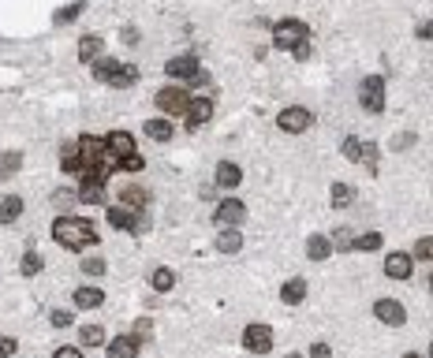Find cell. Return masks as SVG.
I'll return each instance as SVG.
<instances>
[{"instance_id": "6da1fadb", "label": "cell", "mask_w": 433, "mask_h": 358, "mask_svg": "<svg viewBox=\"0 0 433 358\" xmlns=\"http://www.w3.org/2000/svg\"><path fill=\"white\" fill-rule=\"evenodd\" d=\"M52 239H57L64 251H71V254H79V251H86V246L101 243L97 224L86 221V216H57V221H52Z\"/></svg>"}, {"instance_id": "7a4b0ae2", "label": "cell", "mask_w": 433, "mask_h": 358, "mask_svg": "<svg viewBox=\"0 0 433 358\" xmlns=\"http://www.w3.org/2000/svg\"><path fill=\"white\" fill-rule=\"evenodd\" d=\"M90 71H94L97 82L112 86V90H127V86L138 82V68H135V64H127V60H94Z\"/></svg>"}, {"instance_id": "3957f363", "label": "cell", "mask_w": 433, "mask_h": 358, "mask_svg": "<svg viewBox=\"0 0 433 358\" xmlns=\"http://www.w3.org/2000/svg\"><path fill=\"white\" fill-rule=\"evenodd\" d=\"M302 41H310V27L302 19H280L273 27V49H295Z\"/></svg>"}, {"instance_id": "277c9868", "label": "cell", "mask_w": 433, "mask_h": 358, "mask_svg": "<svg viewBox=\"0 0 433 358\" xmlns=\"http://www.w3.org/2000/svg\"><path fill=\"white\" fill-rule=\"evenodd\" d=\"M108 224L120 228L127 235H142L149 228V216L146 209H124V205H108Z\"/></svg>"}, {"instance_id": "5b68a950", "label": "cell", "mask_w": 433, "mask_h": 358, "mask_svg": "<svg viewBox=\"0 0 433 358\" xmlns=\"http://www.w3.org/2000/svg\"><path fill=\"white\" fill-rule=\"evenodd\" d=\"M359 105L370 116L385 112V79H381V75H366V79L359 82Z\"/></svg>"}, {"instance_id": "8992f818", "label": "cell", "mask_w": 433, "mask_h": 358, "mask_svg": "<svg viewBox=\"0 0 433 358\" xmlns=\"http://www.w3.org/2000/svg\"><path fill=\"white\" fill-rule=\"evenodd\" d=\"M191 105V94L187 86H165V90H157V108L165 116H183Z\"/></svg>"}, {"instance_id": "52a82bcc", "label": "cell", "mask_w": 433, "mask_h": 358, "mask_svg": "<svg viewBox=\"0 0 433 358\" xmlns=\"http://www.w3.org/2000/svg\"><path fill=\"white\" fill-rule=\"evenodd\" d=\"M310 124H314V112H310V108H302V105H288L284 112L277 116V127H280V131H288V135H302Z\"/></svg>"}, {"instance_id": "ba28073f", "label": "cell", "mask_w": 433, "mask_h": 358, "mask_svg": "<svg viewBox=\"0 0 433 358\" xmlns=\"http://www.w3.org/2000/svg\"><path fill=\"white\" fill-rule=\"evenodd\" d=\"M243 347L251 355H269V351H273V329L262 325V321L247 325V329H243Z\"/></svg>"}, {"instance_id": "9c48e42d", "label": "cell", "mask_w": 433, "mask_h": 358, "mask_svg": "<svg viewBox=\"0 0 433 358\" xmlns=\"http://www.w3.org/2000/svg\"><path fill=\"white\" fill-rule=\"evenodd\" d=\"M247 221V205L240 198H224V202H216V209H213V224H221V228H240Z\"/></svg>"}, {"instance_id": "30bf717a", "label": "cell", "mask_w": 433, "mask_h": 358, "mask_svg": "<svg viewBox=\"0 0 433 358\" xmlns=\"http://www.w3.org/2000/svg\"><path fill=\"white\" fill-rule=\"evenodd\" d=\"M165 71L172 75V79H183V82L191 86V82L202 75V64H198V57H191V52H187V57H172V60L165 64Z\"/></svg>"}, {"instance_id": "8fae6325", "label": "cell", "mask_w": 433, "mask_h": 358, "mask_svg": "<svg viewBox=\"0 0 433 358\" xmlns=\"http://www.w3.org/2000/svg\"><path fill=\"white\" fill-rule=\"evenodd\" d=\"M374 318L381 321V325H388V329H399V325L407 321V310L399 306L396 299H377L374 302Z\"/></svg>"}, {"instance_id": "7c38bea8", "label": "cell", "mask_w": 433, "mask_h": 358, "mask_svg": "<svg viewBox=\"0 0 433 358\" xmlns=\"http://www.w3.org/2000/svg\"><path fill=\"white\" fill-rule=\"evenodd\" d=\"M187 127L194 131V127H205L213 119V97H191V105H187Z\"/></svg>"}, {"instance_id": "4fadbf2b", "label": "cell", "mask_w": 433, "mask_h": 358, "mask_svg": "<svg viewBox=\"0 0 433 358\" xmlns=\"http://www.w3.org/2000/svg\"><path fill=\"white\" fill-rule=\"evenodd\" d=\"M415 258L404 254V251H392L385 258V276H392V280H411V273H415Z\"/></svg>"}, {"instance_id": "5bb4252c", "label": "cell", "mask_w": 433, "mask_h": 358, "mask_svg": "<svg viewBox=\"0 0 433 358\" xmlns=\"http://www.w3.org/2000/svg\"><path fill=\"white\" fill-rule=\"evenodd\" d=\"M105 149H108L116 161H120V157H131V154H135V135H131V131H108V135H105Z\"/></svg>"}, {"instance_id": "9a60e30c", "label": "cell", "mask_w": 433, "mask_h": 358, "mask_svg": "<svg viewBox=\"0 0 433 358\" xmlns=\"http://www.w3.org/2000/svg\"><path fill=\"white\" fill-rule=\"evenodd\" d=\"M138 347H142V340L135 332H124L116 340H108V358H138Z\"/></svg>"}, {"instance_id": "2e32d148", "label": "cell", "mask_w": 433, "mask_h": 358, "mask_svg": "<svg viewBox=\"0 0 433 358\" xmlns=\"http://www.w3.org/2000/svg\"><path fill=\"white\" fill-rule=\"evenodd\" d=\"M213 179H216V187L235 191V187L243 183V168L235 165V161H221V165H216V172H213Z\"/></svg>"}, {"instance_id": "e0dca14e", "label": "cell", "mask_w": 433, "mask_h": 358, "mask_svg": "<svg viewBox=\"0 0 433 358\" xmlns=\"http://www.w3.org/2000/svg\"><path fill=\"white\" fill-rule=\"evenodd\" d=\"M120 205H124V209H146V205H149V191L142 187V183H127V187L120 191Z\"/></svg>"}, {"instance_id": "ac0fdd59", "label": "cell", "mask_w": 433, "mask_h": 358, "mask_svg": "<svg viewBox=\"0 0 433 358\" xmlns=\"http://www.w3.org/2000/svg\"><path fill=\"white\" fill-rule=\"evenodd\" d=\"M280 299H284V306H299V302H307V280L291 276L288 284L280 288Z\"/></svg>"}, {"instance_id": "d6986e66", "label": "cell", "mask_w": 433, "mask_h": 358, "mask_svg": "<svg viewBox=\"0 0 433 358\" xmlns=\"http://www.w3.org/2000/svg\"><path fill=\"white\" fill-rule=\"evenodd\" d=\"M216 251H221V254H240V251H243L240 228H224V232L216 235Z\"/></svg>"}, {"instance_id": "ffe728a7", "label": "cell", "mask_w": 433, "mask_h": 358, "mask_svg": "<svg viewBox=\"0 0 433 358\" xmlns=\"http://www.w3.org/2000/svg\"><path fill=\"white\" fill-rule=\"evenodd\" d=\"M60 172H68V176L79 172V138H71V142L60 146Z\"/></svg>"}, {"instance_id": "44dd1931", "label": "cell", "mask_w": 433, "mask_h": 358, "mask_svg": "<svg viewBox=\"0 0 433 358\" xmlns=\"http://www.w3.org/2000/svg\"><path fill=\"white\" fill-rule=\"evenodd\" d=\"M332 254V239L329 235H310L307 239V258L310 262H325Z\"/></svg>"}, {"instance_id": "7402d4cb", "label": "cell", "mask_w": 433, "mask_h": 358, "mask_svg": "<svg viewBox=\"0 0 433 358\" xmlns=\"http://www.w3.org/2000/svg\"><path fill=\"white\" fill-rule=\"evenodd\" d=\"M19 216H23V198H19V194L0 198V224H15Z\"/></svg>"}, {"instance_id": "603a6c76", "label": "cell", "mask_w": 433, "mask_h": 358, "mask_svg": "<svg viewBox=\"0 0 433 358\" xmlns=\"http://www.w3.org/2000/svg\"><path fill=\"white\" fill-rule=\"evenodd\" d=\"M101 34H82V41H79V60L82 64H94L97 57H101Z\"/></svg>"}, {"instance_id": "cb8c5ba5", "label": "cell", "mask_w": 433, "mask_h": 358, "mask_svg": "<svg viewBox=\"0 0 433 358\" xmlns=\"http://www.w3.org/2000/svg\"><path fill=\"white\" fill-rule=\"evenodd\" d=\"M79 202H86V205H105V183H97V179H82V187H79Z\"/></svg>"}, {"instance_id": "d4e9b609", "label": "cell", "mask_w": 433, "mask_h": 358, "mask_svg": "<svg viewBox=\"0 0 433 358\" xmlns=\"http://www.w3.org/2000/svg\"><path fill=\"white\" fill-rule=\"evenodd\" d=\"M101 302H105L101 288H79V291H75V306H79V310H97Z\"/></svg>"}, {"instance_id": "484cf974", "label": "cell", "mask_w": 433, "mask_h": 358, "mask_svg": "<svg viewBox=\"0 0 433 358\" xmlns=\"http://www.w3.org/2000/svg\"><path fill=\"white\" fill-rule=\"evenodd\" d=\"M149 288H154L157 295H165V291L176 288V273H172V269H165V265H157L154 273H149Z\"/></svg>"}, {"instance_id": "4316f807", "label": "cell", "mask_w": 433, "mask_h": 358, "mask_svg": "<svg viewBox=\"0 0 433 358\" xmlns=\"http://www.w3.org/2000/svg\"><path fill=\"white\" fill-rule=\"evenodd\" d=\"M329 202H332V209H344V205H351V202H355V187H351V183H332Z\"/></svg>"}, {"instance_id": "83f0119b", "label": "cell", "mask_w": 433, "mask_h": 358, "mask_svg": "<svg viewBox=\"0 0 433 358\" xmlns=\"http://www.w3.org/2000/svg\"><path fill=\"white\" fill-rule=\"evenodd\" d=\"M381 243H385V235H381V232H362V235H355L351 251H362V254H370V251H381Z\"/></svg>"}, {"instance_id": "f1b7e54d", "label": "cell", "mask_w": 433, "mask_h": 358, "mask_svg": "<svg viewBox=\"0 0 433 358\" xmlns=\"http://www.w3.org/2000/svg\"><path fill=\"white\" fill-rule=\"evenodd\" d=\"M79 343L82 347H105L108 343L105 329H101V325H82V329H79Z\"/></svg>"}, {"instance_id": "f546056e", "label": "cell", "mask_w": 433, "mask_h": 358, "mask_svg": "<svg viewBox=\"0 0 433 358\" xmlns=\"http://www.w3.org/2000/svg\"><path fill=\"white\" fill-rule=\"evenodd\" d=\"M86 12V4L82 0H75V4H68V8H60V12H52V27H64V23H75Z\"/></svg>"}, {"instance_id": "4dcf8cb0", "label": "cell", "mask_w": 433, "mask_h": 358, "mask_svg": "<svg viewBox=\"0 0 433 358\" xmlns=\"http://www.w3.org/2000/svg\"><path fill=\"white\" fill-rule=\"evenodd\" d=\"M41 269H45V258H41L38 251H27L23 262H19V273H23V276H38Z\"/></svg>"}, {"instance_id": "1f68e13d", "label": "cell", "mask_w": 433, "mask_h": 358, "mask_svg": "<svg viewBox=\"0 0 433 358\" xmlns=\"http://www.w3.org/2000/svg\"><path fill=\"white\" fill-rule=\"evenodd\" d=\"M19 168H23V154H19V149H12V154L0 157V179H12Z\"/></svg>"}, {"instance_id": "d6a6232c", "label": "cell", "mask_w": 433, "mask_h": 358, "mask_svg": "<svg viewBox=\"0 0 433 358\" xmlns=\"http://www.w3.org/2000/svg\"><path fill=\"white\" fill-rule=\"evenodd\" d=\"M146 135L154 138V142H168V138H172V124H168V119H146Z\"/></svg>"}, {"instance_id": "836d02e7", "label": "cell", "mask_w": 433, "mask_h": 358, "mask_svg": "<svg viewBox=\"0 0 433 358\" xmlns=\"http://www.w3.org/2000/svg\"><path fill=\"white\" fill-rule=\"evenodd\" d=\"M79 269H82L86 276H105V273H108V262H105L101 254H97V258H82Z\"/></svg>"}, {"instance_id": "e575fe53", "label": "cell", "mask_w": 433, "mask_h": 358, "mask_svg": "<svg viewBox=\"0 0 433 358\" xmlns=\"http://www.w3.org/2000/svg\"><path fill=\"white\" fill-rule=\"evenodd\" d=\"M362 154H366V146H362L355 135H348V138H344V157H348V161H355V165H359V161H362Z\"/></svg>"}, {"instance_id": "d590c367", "label": "cell", "mask_w": 433, "mask_h": 358, "mask_svg": "<svg viewBox=\"0 0 433 358\" xmlns=\"http://www.w3.org/2000/svg\"><path fill=\"white\" fill-rule=\"evenodd\" d=\"M415 258L418 262H433V235H422L415 243Z\"/></svg>"}, {"instance_id": "8d00e7d4", "label": "cell", "mask_w": 433, "mask_h": 358, "mask_svg": "<svg viewBox=\"0 0 433 358\" xmlns=\"http://www.w3.org/2000/svg\"><path fill=\"white\" fill-rule=\"evenodd\" d=\"M71 321H75L71 310H52V313H49V325H52V329H71Z\"/></svg>"}, {"instance_id": "74e56055", "label": "cell", "mask_w": 433, "mask_h": 358, "mask_svg": "<svg viewBox=\"0 0 433 358\" xmlns=\"http://www.w3.org/2000/svg\"><path fill=\"white\" fill-rule=\"evenodd\" d=\"M116 168H120V172H142L146 161L138 157V154H131V157H120V161H116Z\"/></svg>"}, {"instance_id": "f35d334b", "label": "cell", "mask_w": 433, "mask_h": 358, "mask_svg": "<svg viewBox=\"0 0 433 358\" xmlns=\"http://www.w3.org/2000/svg\"><path fill=\"white\" fill-rule=\"evenodd\" d=\"M131 332H135V336H138V340H142V343H146V340H149V336H154V321H149V318H138Z\"/></svg>"}, {"instance_id": "ab89813d", "label": "cell", "mask_w": 433, "mask_h": 358, "mask_svg": "<svg viewBox=\"0 0 433 358\" xmlns=\"http://www.w3.org/2000/svg\"><path fill=\"white\" fill-rule=\"evenodd\" d=\"M351 243H355V239H351V228H340L337 239H332V246H337V251H351Z\"/></svg>"}, {"instance_id": "60d3db41", "label": "cell", "mask_w": 433, "mask_h": 358, "mask_svg": "<svg viewBox=\"0 0 433 358\" xmlns=\"http://www.w3.org/2000/svg\"><path fill=\"white\" fill-rule=\"evenodd\" d=\"M19 351V343L12 340V336H0V358H12Z\"/></svg>"}, {"instance_id": "b9f144b4", "label": "cell", "mask_w": 433, "mask_h": 358, "mask_svg": "<svg viewBox=\"0 0 433 358\" xmlns=\"http://www.w3.org/2000/svg\"><path fill=\"white\" fill-rule=\"evenodd\" d=\"M120 41H124V45H138V30L135 27H124L120 30Z\"/></svg>"}, {"instance_id": "7bdbcfd3", "label": "cell", "mask_w": 433, "mask_h": 358, "mask_svg": "<svg viewBox=\"0 0 433 358\" xmlns=\"http://www.w3.org/2000/svg\"><path fill=\"white\" fill-rule=\"evenodd\" d=\"M310 358H332V347L329 343H314L310 347Z\"/></svg>"}, {"instance_id": "ee69618b", "label": "cell", "mask_w": 433, "mask_h": 358, "mask_svg": "<svg viewBox=\"0 0 433 358\" xmlns=\"http://www.w3.org/2000/svg\"><path fill=\"white\" fill-rule=\"evenodd\" d=\"M52 358H82V351H79V347H57Z\"/></svg>"}, {"instance_id": "f6af8a7d", "label": "cell", "mask_w": 433, "mask_h": 358, "mask_svg": "<svg viewBox=\"0 0 433 358\" xmlns=\"http://www.w3.org/2000/svg\"><path fill=\"white\" fill-rule=\"evenodd\" d=\"M415 34L422 38V41H433V19H426V23H418V30Z\"/></svg>"}, {"instance_id": "bcb514c9", "label": "cell", "mask_w": 433, "mask_h": 358, "mask_svg": "<svg viewBox=\"0 0 433 358\" xmlns=\"http://www.w3.org/2000/svg\"><path fill=\"white\" fill-rule=\"evenodd\" d=\"M291 57L307 64V60H310V41H302V45H295V49H291Z\"/></svg>"}, {"instance_id": "7dc6e473", "label": "cell", "mask_w": 433, "mask_h": 358, "mask_svg": "<svg viewBox=\"0 0 433 358\" xmlns=\"http://www.w3.org/2000/svg\"><path fill=\"white\" fill-rule=\"evenodd\" d=\"M404 149V146H415V135H399V138H392V149Z\"/></svg>"}, {"instance_id": "c3c4849f", "label": "cell", "mask_w": 433, "mask_h": 358, "mask_svg": "<svg viewBox=\"0 0 433 358\" xmlns=\"http://www.w3.org/2000/svg\"><path fill=\"white\" fill-rule=\"evenodd\" d=\"M404 358H422V355H418V351H407V355H404Z\"/></svg>"}, {"instance_id": "681fc988", "label": "cell", "mask_w": 433, "mask_h": 358, "mask_svg": "<svg viewBox=\"0 0 433 358\" xmlns=\"http://www.w3.org/2000/svg\"><path fill=\"white\" fill-rule=\"evenodd\" d=\"M284 358H302V355H295V351H291V355H284Z\"/></svg>"}, {"instance_id": "f907efd6", "label": "cell", "mask_w": 433, "mask_h": 358, "mask_svg": "<svg viewBox=\"0 0 433 358\" xmlns=\"http://www.w3.org/2000/svg\"><path fill=\"white\" fill-rule=\"evenodd\" d=\"M430 358H433V340H430Z\"/></svg>"}, {"instance_id": "816d5d0a", "label": "cell", "mask_w": 433, "mask_h": 358, "mask_svg": "<svg viewBox=\"0 0 433 358\" xmlns=\"http://www.w3.org/2000/svg\"><path fill=\"white\" fill-rule=\"evenodd\" d=\"M430 291H433V276H430Z\"/></svg>"}]
</instances>
